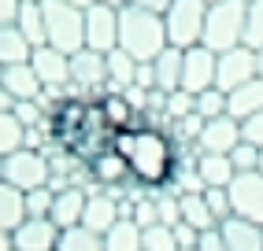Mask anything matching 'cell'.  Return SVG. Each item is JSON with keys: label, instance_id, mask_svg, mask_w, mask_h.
I'll return each mask as SVG.
<instances>
[{"label": "cell", "instance_id": "obj_48", "mask_svg": "<svg viewBox=\"0 0 263 251\" xmlns=\"http://www.w3.org/2000/svg\"><path fill=\"white\" fill-rule=\"evenodd\" d=\"M100 4H108V8H126V0H100Z\"/></svg>", "mask_w": 263, "mask_h": 251}, {"label": "cell", "instance_id": "obj_43", "mask_svg": "<svg viewBox=\"0 0 263 251\" xmlns=\"http://www.w3.org/2000/svg\"><path fill=\"white\" fill-rule=\"evenodd\" d=\"M134 85L156 89V70H152V63H137V78H134Z\"/></svg>", "mask_w": 263, "mask_h": 251}, {"label": "cell", "instance_id": "obj_16", "mask_svg": "<svg viewBox=\"0 0 263 251\" xmlns=\"http://www.w3.org/2000/svg\"><path fill=\"white\" fill-rule=\"evenodd\" d=\"M85 200H89V189L82 185H67V189H56L52 196V211L48 218L56 229H71V225H82V211H85Z\"/></svg>", "mask_w": 263, "mask_h": 251}, {"label": "cell", "instance_id": "obj_28", "mask_svg": "<svg viewBox=\"0 0 263 251\" xmlns=\"http://www.w3.org/2000/svg\"><path fill=\"white\" fill-rule=\"evenodd\" d=\"M104 251H141V225L130 218H119L104 233Z\"/></svg>", "mask_w": 263, "mask_h": 251}, {"label": "cell", "instance_id": "obj_37", "mask_svg": "<svg viewBox=\"0 0 263 251\" xmlns=\"http://www.w3.org/2000/svg\"><path fill=\"white\" fill-rule=\"evenodd\" d=\"M230 163H234L237 174H252V170H259V148L249 144V140H241V144L230 152Z\"/></svg>", "mask_w": 263, "mask_h": 251}, {"label": "cell", "instance_id": "obj_15", "mask_svg": "<svg viewBox=\"0 0 263 251\" xmlns=\"http://www.w3.org/2000/svg\"><path fill=\"white\" fill-rule=\"evenodd\" d=\"M11 251H56L60 229L52 218H23V225L11 233Z\"/></svg>", "mask_w": 263, "mask_h": 251}, {"label": "cell", "instance_id": "obj_9", "mask_svg": "<svg viewBox=\"0 0 263 251\" xmlns=\"http://www.w3.org/2000/svg\"><path fill=\"white\" fill-rule=\"evenodd\" d=\"M85 48L104 52V56L119 48V8H108L100 0L85 8Z\"/></svg>", "mask_w": 263, "mask_h": 251}, {"label": "cell", "instance_id": "obj_6", "mask_svg": "<svg viewBox=\"0 0 263 251\" xmlns=\"http://www.w3.org/2000/svg\"><path fill=\"white\" fill-rule=\"evenodd\" d=\"M204 19H208V0H171L163 11L167 26V45L174 48H193L204 37Z\"/></svg>", "mask_w": 263, "mask_h": 251}, {"label": "cell", "instance_id": "obj_13", "mask_svg": "<svg viewBox=\"0 0 263 251\" xmlns=\"http://www.w3.org/2000/svg\"><path fill=\"white\" fill-rule=\"evenodd\" d=\"M30 67L33 74H37L41 89H48V93H56V89H67L71 85V56L52 45H37L30 52Z\"/></svg>", "mask_w": 263, "mask_h": 251}, {"label": "cell", "instance_id": "obj_12", "mask_svg": "<svg viewBox=\"0 0 263 251\" xmlns=\"http://www.w3.org/2000/svg\"><path fill=\"white\" fill-rule=\"evenodd\" d=\"M215 67H219V52L193 45L182 52V89L185 93H204V89H215Z\"/></svg>", "mask_w": 263, "mask_h": 251}, {"label": "cell", "instance_id": "obj_24", "mask_svg": "<svg viewBox=\"0 0 263 251\" xmlns=\"http://www.w3.org/2000/svg\"><path fill=\"white\" fill-rule=\"evenodd\" d=\"M152 70H156V89H160V93L182 89V48L167 45L160 56L152 59Z\"/></svg>", "mask_w": 263, "mask_h": 251}, {"label": "cell", "instance_id": "obj_1", "mask_svg": "<svg viewBox=\"0 0 263 251\" xmlns=\"http://www.w3.org/2000/svg\"><path fill=\"white\" fill-rule=\"evenodd\" d=\"M111 144L126 159L134 185H141L148 192H160L174 181L182 148L171 140V133L163 126H134V130H122V133H115Z\"/></svg>", "mask_w": 263, "mask_h": 251}, {"label": "cell", "instance_id": "obj_11", "mask_svg": "<svg viewBox=\"0 0 263 251\" xmlns=\"http://www.w3.org/2000/svg\"><path fill=\"white\" fill-rule=\"evenodd\" d=\"M230 214L263 225V174H237L230 181Z\"/></svg>", "mask_w": 263, "mask_h": 251}, {"label": "cell", "instance_id": "obj_19", "mask_svg": "<svg viewBox=\"0 0 263 251\" xmlns=\"http://www.w3.org/2000/svg\"><path fill=\"white\" fill-rule=\"evenodd\" d=\"M97 107H100V115H104V122H108L111 133H122V130L141 126V115L130 107V100L122 96V93H104V96L97 100Z\"/></svg>", "mask_w": 263, "mask_h": 251}, {"label": "cell", "instance_id": "obj_27", "mask_svg": "<svg viewBox=\"0 0 263 251\" xmlns=\"http://www.w3.org/2000/svg\"><path fill=\"white\" fill-rule=\"evenodd\" d=\"M33 45L23 37L19 26H0V67H15V63H30Z\"/></svg>", "mask_w": 263, "mask_h": 251}, {"label": "cell", "instance_id": "obj_23", "mask_svg": "<svg viewBox=\"0 0 263 251\" xmlns=\"http://www.w3.org/2000/svg\"><path fill=\"white\" fill-rule=\"evenodd\" d=\"M178 211H182V222L193 225L197 233L219 229V218L212 214V207H208L204 192H182V196H178Z\"/></svg>", "mask_w": 263, "mask_h": 251}, {"label": "cell", "instance_id": "obj_2", "mask_svg": "<svg viewBox=\"0 0 263 251\" xmlns=\"http://www.w3.org/2000/svg\"><path fill=\"white\" fill-rule=\"evenodd\" d=\"M119 48L134 56L137 63H152L167 48V26L163 15L145 11V8H119Z\"/></svg>", "mask_w": 263, "mask_h": 251}, {"label": "cell", "instance_id": "obj_51", "mask_svg": "<svg viewBox=\"0 0 263 251\" xmlns=\"http://www.w3.org/2000/svg\"><path fill=\"white\" fill-rule=\"evenodd\" d=\"M259 174H263V148H259Z\"/></svg>", "mask_w": 263, "mask_h": 251}, {"label": "cell", "instance_id": "obj_30", "mask_svg": "<svg viewBox=\"0 0 263 251\" xmlns=\"http://www.w3.org/2000/svg\"><path fill=\"white\" fill-rule=\"evenodd\" d=\"M56 251H104V237L85 225H71V229H60Z\"/></svg>", "mask_w": 263, "mask_h": 251}, {"label": "cell", "instance_id": "obj_5", "mask_svg": "<svg viewBox=\"0 0 263 251\" xmlns=\"http://www.w3.org/2000/svg\"><path fill=\"white\" fill-rule=\"evenodd\" d=\"M108 93V56L93 48H82L71 56V85H67V96L71 100H89L97 103Z\"/></svg>", "mask_w": 263, "mask_h": 251}, {"label": "cell", "instance_id": "obj_8", "mask_svg": "<svg viewBox=\"0 0 263 251\" xmlns=\"http://www.w3.org/2000/svg\"><path fill=\"white\" fill-rule=\"evenodd\" d=\"M252 78H259L256 70V52L252 48H230V52H219V67H215V89H222V93H234V89L249 85Z\"/></svg>", "mask_w": 263, "mask_h": 251}, {"label": "cell", "instance_id": "obj_10", "mask_svg": "<svg viewBox=\"0 0 263 251\" xmlns=\"http://www.w3.org/2000/svg\"><path fill=\"white\" fill-rule=\"evenodd\" d=\"M85 170H89V181L93 189H104V192H122L134 177H130V166H126V159H122V152L111 144V148H104L97 152L89 163H85Z\"/></svg>", "mask_w": 263, "mask_h": 251}, {"label": "cell", "instance_id": "obj_22", "mask_svg": "<svg viewBox=\"0 0 263 251\" xmlns=\"http://www.w3.org/2000/svg\"><path fill=\"white\" fill-rule=\"evenodd\" d=\"M256 111H263V78H252L249 85L226 93V115H230V118L245 122V118H252Z\"/></svg>", "mask_w": 263, "mask_h": 251}, {"label": "cell", "instance_id": "obj_29", "mask_svg": "<svg viewBox=\"0 0 263 251\" xmlns=\"http://www.w3.org/2000/svg\"><path fill=\"white\" fill-rule=\"evenodd\" d=\"M15 26L23 30V37L37 48L45 45V11H41V0H23L19 8V19H15Z\"/></svg>", "mask_w": 263, "mask_h": 251}, {"label": "cell", "instance_id": "obj_38", "mask_svg": "<svg viewBox=\"0 0 263 251\" xmlns=\"http://www.w3.org/2000/svg\"><path fill=\"white\" fill-rule=\"evenodd\" d=\"M204 200H208V207H212V214L219 222L230 218V189H204Z\"/></svg>", "mask_w": 263, "mask_h": 251}, {"label": "cell", "instance_id": "obj_34", "mask_svg": "<svg viewBox=\"0 0 263 251\" xmlns=\"http://www.w3.org/2000/svg\"><path fill=\"white\" fill-rule=\"evenodd\" d=\"M141 251H178V244H174V233H171V225L156 222V225L141 229Z\"/></svg>", "mask_w": 263, "mask_h": 251}, {"label": "cell", "instance_id": "obj_50", "mask_svg": "<svg viewBox=\"0 0 263 251\" xmlns=\"http://www.w3.org/2000/svg\"><path fill=\"white\" fill-rule=\"evenodd\" d=\"M0 181H4V159H0Z\"/></svg>", "mask_w": 263, "mask_h": 251}, {"label": "cell", "instance_id": "obj_49", "mask_svg": "<svg viewBox=\"0 0 263 251\" xmlns=\"http://www.w3.org/2000/svg\"><path fill=\"white\" fill-rule=\"evenodd\" d=\"M67 4H78V8H89V4H97V0H67Z\"/></svg>", "mask_w": 263, "mask_h": 251}, {"label": "cell", "instance_id": "obj_18", "mask_svg": "<svg viewBox=\"0 0 263 251\" xmlns=\"http://www.w3.org/2000/svg\"><path fill=\"white\" fill-rule=\"evenodd\" d=\"M219 233H222L226 251H263V225H256V222H245L237 214H230L226 222H219Z\"/></svg>", "mask_w": 263, "mask_h": 251}, {"label": "cell", "instance_id": "obj_25", "mask_svg": "<svg viewBox=\"0 0 263 251\" xmlns=\"http://www.w3.org/2000/svg\"><path fill=\"white\" fill-rule=\"evenodd\" d=\"M137 78V59L126 56L122 48L108 52V93H126Z\"/></svg>", "mask_w": 263, "mask_h": 251}, {"label": "cell", "instance_id": "obj_36", "mask_svg": "<svg viewBox=\"0 0 263 251\" xmlns=\"http://www.w3.org/2000/svg\"><path fill=\"white\" fill-rule=\"evenodd\" d=\"M197 115L204 122L226 115V93H222V89H204V93H197Z\"/></svg>", "mask_w": 263, "mask_h": 251}, {"label": "cell", "instance_id": "obj_52", "mask_svg": "<svg viewBox=\"0 0 263 251\" xmlns=\"http://www.w3.org/2000/svg\"><path fill=\"white\" fill-rule=\"evenodd\" d=\"M182 251H197V247H182Z\"/></svg>", "mask_w": 263, "mask_h": 251}, {"label": "cell", "instance_id": "obj_14", "mask_svg": "<svg viewBox=\"0 0 263 251\" xmlns=\"http://www.w3.org/2000/svg\"><path fill=\"white\" fill-rule=\"evenodd\" d=\"M241 144V122L222 115V118H208L200 140H197V152H215V155H230Z\"/></svg>", "mask_w": 263, "mask_h": 251}, {"label": "cell", "instance_id": "obj_26", "mask_svg": "<svg viewBox=\"0 0 263 251\" xmlns=\"http://www.w3.org/2000/svg\"><path fill=\"white\" fill-rule=\"evenodd\" d=\"M23 218H26V207H23V192L15 189V185H8V181H0V233H11L23 225Z\"/></svg>", "mask_w": 263, "mask_h": 251}, {"label": "cell", "instance_id": "obj_53", "mask_svg": "<svg viewBox=\"0 0 263 251\" xmlns=\"http://www.w3.org/2000/svg\"><path fill=\"white\" fill-rule=\"evenodd\" d=\"M208 4H219V0H208Z\"/></svg>", "mask_w": 263, "mask_h": 251}, {"label": "cell", "instance_id": "obj_4", "mask_svg": "<svg viewBox=\"0 0 263 251\" xmlns=\"http://www.w3.org/2000/svg\"><path fill=\"white\" fill-rule=\"evenodd\" d=\"M245 11H249V0H219V4H208L200 45L212 48V52L237 48L245 41Z\"/></svg>", "mask_w": 263, "mask_h": 251}, {"label": "cell", "instance_id": "obj_40", "mask_svg": "<svg viewBox=\"0 0 263 251\" xmlns=\"http://www.w3.org/2000/svg\"><path fill=\"white\" fill-rule=\"evenodd\" d=\"M171 233H174V244H178V251H182V247H197V244H200V233L193 229V225H185V222L171 225Z\"/></svg>", "mask_w": 263, "mask_h": 251}, {"label": "cell", "instance_id": "obj_20", "mask_svg": "<svg viewBox=\"0 0 263 251\" xmlns=\"http://www.w3.org/2000/svg\"><path fill=\"white\" fill-rule=\"evenodd\" d=\"M0 89H8V93L15 96V103H19V100H37V96L45 93L30 63H15V67H4V74H0Z\"/></svg>", "mask_w": 263, "mask_h": 251}, {"label": "cell", "instance_id": "obj_7", "mask_svg": "<svg viewBox=\"0 0 263 251\" xmlns=\"http://www.w3.org/2000/svg\"><path fill=\"white\" fill-rule=\"evenodd\" d=\"M4 181L15 185L19 192H30V189H41L48 185V155L37 152V148H19L4 159Z\"/></svg>", "mask_w": 263, "mask_h": 251}, {"label": "cell", "instance_id": "obj_3", "mask_svg": "<svg viewBox=\"0 0 263 251\" xmlns=\"http://www.w3.org/2000/svg\"><path fill=\"white\" fill-rule=\"evenodd\" d=\"M41 11H45V45L67 52V56L85 48V8L67 4V0H41Z\"/></svg>", "mask_w": 263, "mask_h": 251}, {"label": "cell", "instance_id": "obj_46", "mask_svg": "<svg viewBox=\"0 0 263 251\" xmlns=\"http://www.w3.org/2000/svg\"><path fill=\"white\" fill-rule=\"evenodd\" d=\"M256 70H259V78H263V48H256Z\"/></svg>", "mask_w": 263, "mask_h": 251}, {"label": "cell", "instance_id": "obj_39", "mask_svg": "<svg viewBox=\"0 0 263 251\" xmlns=\"http://www.w3.org/2000/svg\"><path fill=\"white\" fill-rule=\"evenodd\" d=\"M241 140H249V144L263 148V111H256L252 118L241 122Z\"/></svg>", "mask_w": 263, "mask_h": 251}, {"label": "cell", "instance_id": "obj_42", "mask_svg": "<svg viewBox=\"0 0 263 251\" xmlns=\"http://www.w3.org/2000/svg\"><path fill=\"white\" fill-rule=\"evenodd\" d=\"M19 8H23V0H0V26H15Z\"/></svg>", "mask_w": 263, "mask_h": 251}, {"label": "cell", "instance_id": "obj_32", "mask_svg": "<svg viewBox=\"0 0 263 251\" xmlns=\"http://www.w3.org/2000/svg\"><path fill=\"white\" fill-rule=\"evenodd\" d=\"M193 111H197V96L185 93V89H174V93H167V103H163V126L178 122V118H185Z\"/></svg>", "mask_w": 263, "mask_h": 251}, {"label": "cell", "instance_id": "obj_45", "mask_svg": "<svg viewBox=\"0 0 263 251\" xmlns=\"http://www.w3.org/2000/svg\"><path fill=\"white\" fill-rule=\"evenodd\" d=\"M0 111H15V96L8 89H0Z\"/></svg>", "mask_w": 263, "mask_h": 251}, {"label": "cell", "instance_id": "obj_17", "mask_svg": "<svg viewBox=\"0 0 263 251\" xmlns=\"http://www.w3.org/2000/svg\"><path fill=\"white\" fill-rule=\"evenodd\" d=\"M115 222H119V196L104 192V189H93L89 200H85V211H82V225L104 237Z\"/></svg>", "mask_w": 263, "mask_h": 251}, {"label": "cell", "instance_id": "obj_33", "mask_svg": "<svg viewBox=\"0 0 263 251\" xmlns=\"http://www.w3.org/2000/svg\"><path fill=\"white\" fill-rule=\"evenodd\" d=\"M245 48H263V0H249V11H245Z\"/></svg>", "mask_w": 263, "mask_h": 251}, {"label": "cell", "instance_id": "obj_21", "mask_svg": "<svg viewBox=\"0 0 263 251\" xmlns=\"http://www.w3.org/2000/svg\"><path fill=\"white\" fill-rule=\"evenodd\" d=\"M197 174L204 189H230V181L237 177L230 155H215V152H197Z\"/></svg>", "mask_w": 263, "mask_h": 251}, {"label": "cell", "instance_id": "obj_44", "mask_svg": "<svg viewBox=\"0 0 263 251\" xmlns=\"http://www.w3.org/2000/svg\"><path fill=\"white\" fill-rule=\"evenodd\" d=\"M126 4H134V8H145V11H156V15H163L171 0H126Z\"/></svg>", "mask_w": 263, "mask_h": 251}, {"label": "cell", "instance_id": "obj_41", "mask_svg": "<svg viewBox=\"0 0 263 251\" xmlns=\"http://www.w3.org/2000/svg\"><path fill=\"white\" fill-rule=\"evenodd\" d=\"M197 251H226V244H222V233H219V229H208V233H200V244H197Z\"/></svg>", "mask_w": 263, "mask_h": 251}, {"label": "cell", "instance_id": "obj_47", "mask_svg": "<svg viewBox=\"0 0 263 251\" xmlns=\"http://www.w3.org/2000/svg\"><path fill=\"white\" fill-rule=\"evenodd\" d=\"M0 251H11V240H8V233H0Z\"/></svg>", "mask_w": 263, "mask_h": 251}, {"label": "cell", "instance_id": "obj_35", "mask_svg": "<svg viewBox=\"0 0 263 251\" xmlns=\"http://www.w3.org/2000/svg\"><path fill=\"white\" fill-rule=\"evenodd\" d=\"M52 196H56V192H52L48 185L23 192V207H26V218H48V211H52Z\"/></svg>", "mask_w": 263, "mask_h": 251}, {"label": "cell", "instance_id": "obj_54", "mask_svg": "<svg viewBox=\"0 0 263 251\" xmlns=\"http://www.w3.org/2000/svg\"><path fill=\"white\" fill-rule=\"evenodd\" d=\"M0 74H4V67H0Z\"/></svg>", "mask_w": 263, "mask_h": 251}, {"label": "cell", "instance_id": "obj_31", "mask_svg": "<svg viewBox=\"0 0 263 251\" xmlns=\"http://www.w3.org/2000/svg\"><path fill=\"white\" fill-rule=\"evenodd\" d=\"M23 137H26L23 122L15 118L11 111H0V159H8L11 152H19L23 148Z\"/></svg>", "mask_w": 263, "mask_h": 251}]
</instances>
